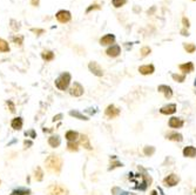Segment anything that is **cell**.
I'll return each instance as SVG.
<instances>
[{"label": "cell", "instance_id": "39", "mask_svg": "<svg viewBox=\"0 0 196 195\" xmlns=\"http://www.w3.org/2000/svg\"><path fill=\"white\" fill-rule=\"evenodd\" d=\"M25 135H26V136H31L32 139H34V138H37V133H35V132H34L33 129H31L29 132H26V133H25Z\"/></svg>", "mask_w": 196, "mask_h": 195}, {"label": "cell", "instance_id": "12", "mask_svg": "<svg viewBox=\"0 0 196 195\" xmlns=\"http://www.w3.org/2000/svg\"><path fill=\"white\" fill-rule=\"evenodd\" d=\"M137 72L141 74V75H144V76H148V75H151V74L155 73V66L153 64H146V65H141L137 68Z\"/></svg>", "mask_w": 196, "mask_h": 195}, {"label": "cell", "instance_id": "55", "mask_svg": "<svg viewBox=\"0 0 196 195\" xmlns=\"http://www.w3.org/2000/svg\"><path fill=\"white\" fill-rule=\"evenodd\" d=\"M193 1H196V0H193Z\"/></svg>", "mask_w": 196, "mask_h": 195}, {"label": "cell", "instance_id": "45", "mask_svg": "<svg viewBox=\"0 0 196 195\" xmlns=\"http://www.w3.org/2000/svg\"><path fill=\"white\" fill-rule=\"evenodd\" d=\"M32 32L35 34H41L44 33V29H37V28H32Z\"/></svg>", "mask_w": 196, "mask_h": 195}, {"label": "cell", "instance_id": "14", "mask_svg": "<svg viewBox=\"0 0 196 195\" xmlns=\"http://www.w3.org/2000/svg\"><path fill=\"white\" fill-rule=\"evenodd\" d=\"M182 156L186 159H195L196 158V147L193 145H187L182 148Z\"/></svg>", "mask_w": 196, "mask_h": 195}, {"label": "cell", "instance_id": "43", "mask_svg": "<svg viewBox=\"0 0 196 195\" xmlns=\"http://www.w3.org/2000/svg\"><path fill=\"white\" fill-rule=\"evenodd\" d=\"M11 24H12V28H13L14 31H18L19 29V24H17V21H14V20H12L11 21Z\"/></svg>", "mask_w": 196, "mask_h": 195}, {"label": "cell", "instance_id": "35", "mask_svg": "<svg viewBox=\"0 0 196 195\" xmlns=\"http://www.w3.org/2000/svg\"><path fill=\"white\" fill-rule=\"evenodd\" d=\"M121 192H122V189H121V187H119V186H114V187H112L111 189L112 195H120Z\"/></svg>", "mask_w": 196, "mask_h": 195}, {"label": "cell", "instance_id": "9", "mask_svg": "<svg viewBox=\"0 0 196 195\" xmlns=\"http://www.w3.org/2000/svg\"><path fill=\"white\" fill-rule=\"evenodd\" d=\"M157 92L163 95L166 100H170L174 96V89H173V87L169 86V85H166V84L159 85L157 86Z\"/></svg>", "mask_w": 196, "mask_h": 195}, {"label": "cell", "instance_id": "53", "mask_svg": "<svg viewBox=\"0 0 196 195\" xmlns=\"http://www.w3.org/2000/svg\"><path fill=\"white\" fill-rule=\"evenodd\" d=\"M194 86L196 87V78H195V80H194Z\"/></svg>", "mask_w": 196, "mask_h": 195}, {"label": "cell", "instance_id": "28", "mask_svg": "<svg viewBox=\"0 0 196 195\" xmlns=\"http://www.w3.org/2000/svg\"><path fill=\"white\" fill-rule=\"evenodd\" d=\"M41 58L45 61H52L54 60L55 55H54V53H53L52 51H44V52L41 53Z\"/></svg>", "mask_w": 196, "mask_h": 195}, {"label": "cell", "instance_id": "2", "mask_svg": "<svg viewBox=\"0 0 196 195\" xmlns=\"http://www.w3.org/2000/svg\"><path fill=\"white\" fill-rule=\"evenodd\" d=\"M55 87L58 88L61 92H65L67 89H69L71 85H72V75L69 72H62L59 76L54 81Z\"/></svg>", "mask_w": 196, "mask_h": 195}, {"label": "cell", "instance_id": "50", "mask_svg": "<svg viewBox=\"0 0 196 195\" xmlns=\"http://www.w3.org/2000/svg\"><path fill=\"white\" fill-rule=\"evenodd\" d=\"M116 159H118L116 155H111V158H109V160H116Z\"/></svg>", "mask_w": 196, "mask_h": 195}, {"label": "cell", "instance_id": "16", "mask_svg": "<svg viewBox=\"0 0 196 195\" xmlns=\"http://www.w3.org/2000/svg\"><path fill=\"white\" fill-rule=\"evenodd\" d=\"M55 18H57V20L59 21V22H61V24H66V22L71 21L72 15H71V12H69V11L61 10V11H59L58 13L55 14Z\"/></svg>", "mask_w": 196, "mask_h": 195}, {"label": "cell", "instance_id": "19", "mask_svg": "<svg viewBox=\"0 0 196 195\" xmlns=\"http://www.w3.org/2000/svg\"><path fill=\"white\" fill-rule=\"evenodd\" d=\"M79 138H80V133L74 131V129H69L65 133V139L67 140V142L79 141Z\"/></svg>", "mask_w": 196, "mask_h": 195}, {"label": "cell", "instance_id": "40", "mask_svg": "<svg viewBox=\"0 0 196 195\" xmlns=\"http://www.w3.org/2000/svg\"><path fill=\"white\" fill-rule=\"evenodd\" d=\"M120 195H137L136 193H134V192H131V190H122Z\"/></svg>", "mask_w": 196, "mask_h": 195}, {"label": "cell", "instance_id": "47", "mask_svg": "<svg viewBox=\"0 0 196 195\" xmlns=\"http://www.w3.org/2000/svg\"><path fill=\"white\" fill-rule=\"evenodd\" d=\"M124 46H126V48L129 51V49L133 47V42H126V44H124Z\"/></svg>", "mask_w": 196, "mask_h": 195}, {"label": "cell", "instance_id": "27", "mask_svg": "<svg viewBox=\"0 0 196 195\" xmlns=\"http://www.w3.org/2000/svg\"><path fill=\"white\" fill-rule=\"evenodd\" d=\"M183 48H184V51L188 54H193L196 52V45L193 44V42H188V44L186 42V44H183Z\"/></svg>", "mask_w": 196, "mask_h": 195}, {"label": "cell", "instance_id": "20", "mask_svg": "<svg viewBox=\"0 0 196 195\" xmlns=\"http://www.w3.org/2000/svg\"><path fill=\"white\" fill-rule=\"evenodd\" d=\"M68 114L71 115L72 118H74V119H78V120H81V121H88V120H89V116H88V115L84 114L82 112H80L78 109H71Z\"/></svg>", "mask_w": 196, "mask_h": 195}, {"label": "cell", "instance_id": "22", "mask_svg": "<svg viewBox=\"0 0 196 195\" xmlns=\"http://www.w3.org/2000/svg\"><path fill=\"white\" fill-rule=\"evenodd\" d=\"M155 153H156V148H155V146H153V145H146V146H143V148H142V154H143L144 156H147V158H151Z\"/></svg>", "mask_w": 196, "mask_h": 195}, {"label": "cell", "instance_id": "17", "mask_svg": "<svg viewBox=\"0 0 196 195\" xmlns=\"http://www.w3.org/2000/svg\"><path fill=\"white\" fill-rule=\"evenodd\" d=\"M120 54H121V46L116 45V44L107 47V49H106V55L109 58H118Z\"/></svg>", "mask_w": 196, "mask_h": 195}, {"label": "cell", "instance_id": "36", "mask_svg": "<svg viewBox=\"0 0 196 195\" xmlns=\"http://www.w3.org/2000/svg\"><path fill=\"white\" fill-rule=\"evenodd\" d=\"M87 114H89V116H92V115H95L96 113H98V109L96 108H94V107H89V108H87L85 111Z\"/></svg>", "mask_w": 196, "mask_h": 195}, {"label": "cell", "instance_id": "29", "mask_svg": "<svg viewBox=\"0 0 196 195\" xmlns=\"http://www.w3.org/2000/svg\"><path fill=\"white\" fill-rule=\"evenodd\" d=\"M0 52L2 53H6V52H10V46H8V42L4 39L0 38Z\"/></svg>", "mask_w": 196, "mask_h": 195}, {"label": "cell", "instance_id": "54", "mask_svg": "<svg viewBox=\"0 0 196 195\" xmlns=\"http://www.w3.org/2000/svg\"><path fill=\"white\" fill-rule=\"evenodd\" d=\"M195 95H196V91H195Z\"/></svg>", "mask_w": 196, "mask_h": 195}, {"label": "cell", "instance_id": "38", "mask_svg": "<svg viewBox=\"0 0 196 195\" xmlns=\"http://www.w3.org/2000/svg\"><path fill=\"white\" fill-rule=\"evenodd\" d=\"M13 41L14 44H17V45H22V37H15V38H13Z\"/></svg>", "mask_w": 196, "mask_h": 195}, {"label": "cell", "instance_id": "5", "mask_svg": "<svg viewBox=\"0 0 196 195\" xmlns=\"http://www.w3.org/2000/svg\"><path fill=\"white\" fill-rule=\"evenodd\" d=\"M159 113L164 116H174L177 113V105L175 102H168L163 106H161L159 109Z\"/></svg>", "mask_w": 196, "mask_h": 195}, {"label": "cell", "instance_id": "37", "mask_svg": "<svg viewBox=\"0 0 196 195\" xmlns=\"http://www.w3.org/2000/svg\"><path fill=\"white\" fill-rule=\"evenodd\" d=\"M182 24H183V27H184V28H187V29L190 27V21L188 20L186 17H183L182 18Z\"/></svg>", "mask_w": 196, "mask_h": 195}, {"label": "cell", "instance_id": "11", "mask_svg": "<svg viewBox=\"0 0 196 195\" xmlns=\"http://www.w3.org/2000/svg\"><path fill=\"white\" fill-rule=\"evenodd\" d=\"M88 69H89V72H91L93 75H95V76H98V78H102V76L105 75L104 68L101 67L96 61H91V62L88 64Z\"/></svg>", "mask_w": 196, "mask_h": 195}, {"label": "cell", "instance_id": "52", "mask_svg": "<svg viewBox=\"0 0 196 195\" xmlns=\"http://www.w3.org/2000/svg\"><path fill=\"white\" fill-rule=\"evenodd\" d=\"M193 193H194V195H196V187L194 188V190H193Z\"/></svg>", "mask_w": 196, "mask_h": 195}, {"label": "cell", "instance_id": "44", "mask_svg": "<svg viewBox=\"0 0 196 195\" xmlns=\"http://www.w3.org/2000/svg\"><path fill=\"white\" fill-rule=\"evenodd\" d=\"M180 33L182 34L183 37H189V32H188V29H187V28H182Z\"/></svg>", "mask_w": 196, "mask_h": 195}, {"label": "cell", "instance_id": "13", "mask_svg": "<svg viewBox=\"0 0 196 195\" xmlns=\"http://www.w3.org/2000/svg\"><path fill=\"white\" fill-rule=\"evenodd\" d=\"M115 40H116L115 35L112 33H108V34H105L104 37L100 38L99 44H100L101 46H108V47H109V46H112V45L115 44Z\"/></svg>", "mask_w": 196, "mask_h": 195}, {"label": "cell", "instance_id": "6", "mask_svg": "<svg viewBox=\"0 0 196 195\" xmlns=\"http://www.w3.org/2000/svg\"><path fill=\"white\" fill-rule=\"evenodd\" d=\"M167 125H168V127H169L170 129H173V131H180V129H182V128L184 127L186 121H184V119L181 118V116L174 115V116H170L169 119H168Z\"/></svg>", "mask_w": 196, "mask_h": 195}, {"label": "cell", "instance_id": "25", "mask_svg": "<svg viewBox=\"0 0 196 195\" xmlns=\"http://www.w3.org/2000/svg\"><path fill=\"white\" fill-rule=\"evenodd\" d=\"M171 79L177 84H183L187 79V75L183 73H173L171 74Z\"/></svg>", "mask_w": 196, "mask_h": 195}, {"label": "cell", "instance_id": "18", "mask_svg": "<svg viewBox=\"0 0 196 195\" xmlns=\"http://www.w3.org/2000/svg\"><path fill=\"white\" fill-rule=\"evenodd\" d=\"M79 145H80V147H84V149H86V150H93V146H92L91 139L88 138V135L80 134Z\"/></svg>", "mask_w": 196, "mask_h": 195}, {"label": "cell", "instance_id": "41", "mask_svg": "<svg viewBox=\"0 0 196 195\" xmlns=\"http://www.w3.org/2000/svg\"><path fill=\"white\" fill-rule=\"evenodd\" d=\"M99 8H100V6H99V5H96V4H95V5H92L91 7H88L86 12H87V13H89V12H91L92 10H99Z\"/></svg>", "mask_w": 196, "mask_h": 195}, {"label": "cell", "instance_id": "30", "mask_svg": "<svg viewBox=\"0 0 196 195\" xmlns=\"http://www.w3.org/2000/svg\"><path fill=\"white\" fill-rule=\"evenodd\" d=\"M34 177H35V180L38 182L42 181V179H44V172H42L41 167H37L35 172H34Z\"/></svg>", "mask_w": 196, "mask_h": 195}, {"label": "cell", "instance_id": "21", "mask_svg": "<svg viewBox=\"0 0 196 195\" xmlns=\"http://www.w3.org/2000/svg\"><path fill=\"white\" fill-rule=\"evenodd\" d=\"M48 145H49V147L52 148H58L61 145V138H60L59 135H51L49 138H48Z\"/></svg>", "mask_w": 196, "mask_h": 195}, {"label": "cell", "instance_id": "34", "mask_svg": "<svg viewBox=\"0 0 196 195\" xmlns=\"http://www.w3.org/2000/svg\"><path fill=\"white\" fill-rule=\"evenodd\" d=\"M7 107H8V109H10V112L11 113H15V105H14V102L12 100H8L6 102Z\"/></svg>", "mask_w": 196, "mask_h": 195}, {"label": "cell", "instance_id": "7", "mask_svg": "<svg viewBox=\"0 0 196 195\" xmlns=\"http://www.w3.org/2000/svg\"><path fill=\"white\" fill-rule=\"evenodd\" d=\"M164 139L168 140L170 142H176V143H181L184 140V136H183L182 133H180L178 131H173V129H169L164 133Z\"/></svg>", "mask_w": 196, "mask_h": 195}, {"label": "cell", "instance_id": "3", "mask_svg": "<svg viewBox=\"0 0 196 195\" xmlns=\"http://www.w3.org/2000/svg\"><path fill=\"white\" fill-rule=\"evenodd\" d=\"M181 182V177L177 173H168L163 177L162 183H163L164 187H168V188H174L176 187L177 185Z\"/></svg>", "mask_w": 196, "mask_h": 195}, {"label": "cell", "instance_id": "33", "mask_svg": "<svg viewBox=\"0 0 196 195\" xmlns=\"http://www.w3.org/2000/svg\"><path fill=\"white\" fill-rule=\"evenodd\" d=\"M14 192H17V193L20 195H31V190H29V189H26V188L14 189Z\"/></svg>", "mask_w": 196, "mask_h": 195}, {"label": "cell", "instance_id": "4", "mask_svg": "<svg viewBox=\"0 0 196 195\" xmlns=\"http://www.w3.org/2000/svg\"><path fill=\"white\" fill-rule=\"evenodd\" d=\"M105 116L108 119V120H114L119 118L121 115V108L118 107L114 103H109L107 107L105 108V112H104Z\"/></svg>", "mask_w": 196, "mask_h": 195}, {"label": "cell", "instance_id": "51", "mask_svg": "<svg viewBox=\"0 0 196 195\" xmlns=\"http://www.w3.org/2000/svg\"><path fill=\"white\" fill-rule=\"evenodd\" d=\"M11 195H20V194H18V193H17V192H12V193H11Z\"/></svg>", "mask_w": 196, "mask_h": 195}, {"label": "cell", "instance_id": "32", "mask_svg": "<svg viewBox=\"0 0 196 195\" xmlns=\"http://www.w3.org/2000/svg\"><path fill=\"white\" fill-rule=\"evenodd\" d=\"M112 4L113 6L119 8V7H122L123 5L127 4V0H112Z\"/></svg>", "mask_w": 196, "mask_h": 195}, {"label": "cell", "instance_id": "8", "mask_svg": "<svg viewBox=\"0 0 196 195\" xmlns=\"http://www.w3.org/2000/svg\"><path fill=\"white\" fill-rule=\"evenodd\" d=\"M68 92H69V94L72 95V96H74V98H80V96H82L84 93H85V87H84L80 82L74 81L72 85H71Z\"/></svg>", "mask_w": 196, "mask_h": 195}, {"label": "cell", "instance_id": "46", "mask_svg": "<svg viewBox=\"0 0 196 195\" xmlns=\"http://www.w3.org/2000/svg\"><path fill=\"white\" fill-rule=\"evenodd\" d=\"M149 195H160V193H159L157 189H151V192H149Z\"/></svg>", "mask_w": 196, "mask_h": 195}, {"label": "cell", "instance_id": "49", "mask_svg": "<svg viewBox=\"0 0 196 195\" xmlns=\"http://www.w3.org/2000/svg\"><path fill=\"white\" fill-rule=\"evenodd\" d=\"M24 146H25L26 148H28L29 146H32V141H27L26 140V141L24 142Z\"/></svg>", "mask_w": 196, "mask_h": 195}, {"label": "cell", "instance_id": "23", "mask_svg": "<svg viewBox=\"0 0 196 195\" xmlns=\"http://www.w3.org/2000/svg\"><path fill=\"white\" fill-rule=\"evenodd\" d=\"M22 125H24V121H22V119H21L20 116L14 118V119H12V121H11V127L13 128L14 131H20V129L22 128Z\"/></svg>", "mask_w": 196, "mask_h": 195}, {"label": "cell", "instance_id": "1", "mask_svg": "<svg viewBox=\"0 0 196 195\" xmlns=\"http://www.w3.org/2000/svg\"><path fill=\"white\" fill-rule=\"evenodd\" d=\"M45 166L48 172L54 173V174H60L64 166V160L58 154H51L45 160Z\"/></svg>", "mask_w": 196, "mask_h": 195}, {"label": "cell", "instance_id": "48", "mask_svg": "<svg viewBox=\"0 0 196 195\" xmlns=\"http://www.w3.org/2000/svg\"><path fill=\"white\" fill-rule=\"evenodd\" d=\"M39 1L40 0H31V4H32V6H38V5H39Z\"/></svg>", "mask_w": 196, "mask_h": 195}, {"label": "cell", "instance_id": "15", "mask_svg": "<svg viewBox=\"0 0 196 195\" xmlns=\"http://www.w3.org/2000/svg\"><path fill=\"white\" fill-rule=\"evenodd\" d=\"M178 69H180L181 73L188 75V74H191L195 71V65H194V62H191V61L183 62V64H180V65H178Z\"/></svg>", "mask_w": 196, "mask_h": 195}, {"label": "cell", "instance_id": "42", "mask_svg": "<svg viewBox=\"0 0 196 195\" xmlns=\"http://www.w3.org/2000/svg\"><path fill=\"white\" fill-rule=\"evenodd\" d=\"M64 118V115L62 114H58V115H54V118L52 119V121L53 122H55V121H59V120H61Z\"/></svg>", "mask_w": 196, "mask_h": 195}, {"label": "cell", "instance_id": "26", "mask_svg": "<svg viewBox=\"0 0 196 195\" xmlns=\"http://www.w3.org/2000/svg\"><path fill=\"white\" fill-rule=\"evenodd\" d=\"M67 150H69V152H73V153H76L79 152V149H80V145H79L78 141L75 142H67Z\"/></svg>", "mask_w": 196, "mask_h": 195}, {"label": "cell", "instance_id": "10", "mask_svg": "<svg viewBox=\"0 0 196 195\" xmlns=\"http://www.w3.org/2000/svg\"><path fill=\"white\" fill-rule=\"evenodd\" d=\"M48 195H67L68 194V190L66 187H64L62 185L59 183H55L48 187Z\"/></svg>", "mask_w": 196, "mask_h": 195}, {"label": "cell", "instance_id": "24", "mask_svg": "<svg viewBox=\"0 0 196 195\" xmlns=\"http://www.w3.org/2000/svg\"><path fill=\"white\" fill-rule=\"evenodd\" d=\"M123 166H124L123 162H121L119 159H116V160H111V162H109V167H108V172H112V170L118 169V168H122Z\"/></svg>", "mask_w": 196, "mask_h": 195}, {"label": "cell", "instance_id": "31", "mask_svg": "<svg viewBox=\"0 0 196 195\" xmlns=\"http://www.w3.org/2000/svg\"><path fill=\"white\" fill-rule=\"evenodd\" d=\"M151 53V48L149 47V46H143V47H141V49H140L141 58H147Z\"/></svg>", "mask_w": 196, "mask_h": 195}]
</instances>
